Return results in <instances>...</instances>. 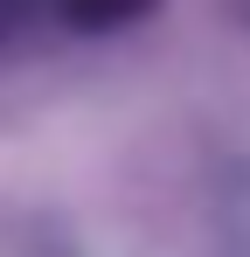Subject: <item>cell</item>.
<instances>
[{"label":"cell","instance_id":"obj_1","mask_svg":"<svg viewBox=\"0 0 250 257\" xmlns=\"http://www.w3.org/2000/svg\"><path fill=\"white\" fill-rule=\"evenodd\" d=\"M153 0H63V14L77 21V28H125V21H139Z\"/></svg>","mask_w":250,"mask_h":257},{"label":"cell","instance_id":"obj_2","mask_svg":"<svg viewBox=\"0 0 250 257\" xmlns=\"http://www.w3.org/2000/svg\"><path fill=\"white\" fill-rule=\"evenodd\" d=\"M35 7H42V0H0V42H7V35H14V28H21Z\"/></svg>","mask_w":250,"mask_h":257}]
</instances>
